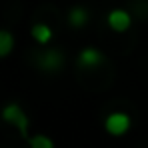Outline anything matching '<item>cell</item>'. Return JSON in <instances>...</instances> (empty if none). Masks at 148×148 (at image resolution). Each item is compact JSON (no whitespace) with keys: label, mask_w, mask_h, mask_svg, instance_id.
<instances>
[{"label":"cell","mask_w":148,"mask_h":148,"mask_svg":"<svg viewBox=\"0 0 148 148\" xmlns=\"http://www.w3.org/2000/svg\"><path fill=\"white\" fill-rule=\"evenodd\" d=\"M2 118H4L8 124L16 126L18 132H20L24 138L28 136V118H26L24 110H22L18 104H8V106H4V110H2Z\"/></svg>","instance_id":"1"},{"label":"cell","mask_w":148,"mask_h":148,"mask_svg":"<svg viewBox=\"0 0 148 148\" xmlns=\"http://www.w3.org/2000/svg\"><path fill=\"white\" fill-rule=\"evenodd\" d=\"M104 128L112 136H122V134L128 132V128H130V116L126 112H114V114H110L104 120Z\"/></svg>","instance_id":"2"},{"label":"cell","mask_w":148,"mask_h":148,"mask_svg":"<svg viewBox=\"0 0 148 148\" xmlns=\"http://www.w3.org/2000/svg\"><path fill=\"white\" fill-rule=\"evenodd\" d=\"M38 66L46 72H56L62 66V54L58 50H46L40 58H38Z\"/></svg>","instance_id":"3"},{"label":"cell","mask_w":148,"mask_h":148,"mask_svg":"<svg viewBox=\"0 0 148 148\" xmlns=\"http://www.w3.org/2000/svg\"><path fill=\"white\" fill-rule=\"evenodd\" d=\"M108 26L112 28V30H116V32H124V30H128L130 28V14L126 12V10H112L110 14H108Z\"/></svg>","instance_id":"4"},{"label":"cell","mask_w":148,"mask_h":148,"mask_svg":"<svg viewBox=\"0 0 148 148\" xmlns=\"http://www.w3.org/2000/svg\"><path fill=\"white\" fill-rule=\"evenodd\" d=\"M102 60H104V56L96 48H84L78 56V64L84 66V68H96L102 64Z\"/></svg>","instance_id":"5"},{"label":"cell","mask_w":148,"mask_h":148,"mask_svg":"<svg viewBox=\"0 0 148 148\" xmlns=\"http://www.w3.org/2000/svg\"><path fill=\"white\" fill-rule=\"evenodd\" d=\"M32 38H34L36 42H40V44L50 42V38H52V30H50V26H46V24H34V26H32Z\"/></svg>","instance_id":"6"},{"label":"cell","mask_w":148,"mask_h":148,"mask_svg":"<svg viewBox=\"0 0 148 148\" xmlns=\"http://www.w3.org/2000/svg\"><path fill=\"white\" fill-rule=\"evenodd\" d=\"M12 46H14V38H12V34L6 32V30H0V58L8 56L10 50H12Z\"/></svg>","instance_id":"7"},{"label":"cell","mask_w":148,"mask_h":148,"mask_svg":"<svg viewBox=\"0 0 148 148\" xmlns=\"http://www.w3.org/2000/svg\"><path fill=\"white\" fill-rule=\"evenodd\" d=\"M68 20H70V24L76 26V28H78V26H84L88 22V12H86L84 8L76 6V8L70 10V18H68Z\"/></svg>","instance_id":"8"},{"label":"cell","mask_w":148,"mask_h":148,"mask_svg":"<svg viewBox=\"0 0 148 148\" xmlns=\"http://www.w3.org/2000/svg\"><path fill=\"white\" fill-rule=\"evenodd\" d=\"M28 142H30V148H54V142L48 136H44V134H36Z\"/></svg>","instance_id":"9"}]
</instances>
